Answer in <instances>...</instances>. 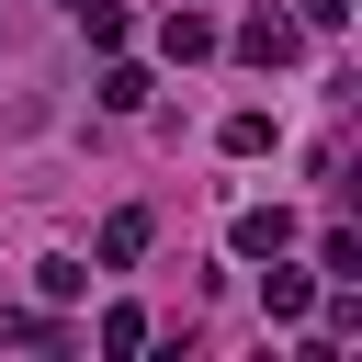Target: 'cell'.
I'll return each instance as SVG.
<instances>
[{
  "mask_svg": "<svg viewBox=\"0 0 362 362\" xmlns=\"http://www.w3.org/2000/svg\"><path fill=\"white\" fill-rule=\"evenodd\" d=\"M215 45H226V34H215L204 11H170V23H158V57H170V68H192V57H215Z\"/></svg>",
  "mask_w": 362,
  "mask_h": 362,
  "instance_id": "3",
  "label": "cell"
},
{
  "mask_svg": "<svg viewBox=\"0 0 362 362\" xmlns=\"http://www.w3.org/2000/svg\"><path fill=\"white\" fill-rule=\"evenodd\" d=\"M260 147H272V113H260V102H249V113H226V158H260Z\"/></svg>",
  "mask_w": 362,
  "mask_h": 362,
  "instance_id": "8",
  "label": "cell"
},
{
  "mask_svg": "<svg viewBox=\"0 0 362 362\" xmlns=\"http://www.w3.org/2000/svg\"><path fill=\"white\" fill-rule=\"evenodd\" d=\"M260 305H272V317L294 328V317L317 305V283H305V272H283V249H272V272H260Z\"/></svg>",
  "mask_w": 362,
  "mask_h": 362,
  "instance_id": "4",
  "label": "cell"
},
{
  "mask_svg": "<svg viewBox=\"0 0 362 362\" xmlns=\"http://www.w3.org/2000/svg\"><path fill=\"white\" fill-rule=\"evenodd\" d=\"M294 23H305V34H339V23H351V0H294Z\"/></svg>",
  "mask_w": 362,
  "mask_h": 362,
  "instance_id": "10",
  "label": "cell"
},
{
  "mask_svg": "<svg viewBox=\"0 0 362 362\" xmlns=\"http://www.w3.org/2000/svg\"><path fill=\"white\" fill-rule=\"evenodd\" d=\"M317 272H339V283H362V238H351V226H328V238H317Z\"/></svg>",
  "mask_w": 362,
  "mask_h": 362,
  "instance_id": "9",
  "label": "cell"
},
{
  "mask_svg": "<svg viewBox=\"0 0 362 362\" xmlns=\"http://www.w3.org/2000/svg\"><path fill=\"white\" fill-rule=\"evenodd\" d=\"M102 113H147V68L113 57V68H102Z\"/></svg>",
  "mask_w": 362,
  "mask_h": 362,
  "instance_id": "6",
  "label": "cell"
},
{
  "mask_svg": "<svg viewBox=\"0 0 362 362\" xmlns=\"http://www.w3.org/2000/svg\"><path fill=\"white\" fill-rule=\"evenodd\" d=\"M136 260H147V215H136V204H124V215H113V226H102V272H136Z\"/></svg>",
  "mask_w": 362,
  "mask_h": 362,
  "instance_id": "5",
  "label": "cell"
},
{
  "mask_svg": "<svg viewBox=\"0 0 362 362\" xmlns=\"http://www.w3.org/2000/svg\"><path fill=\"white\" fill-rule=\"evenodd\" d=\"M226 238H238V260H272V249H294V215H283V204H249Z\"/></svg>",
  "mask_w": 362,
  "mask_h": 362,
  "instance_id": "2",
  "label": "cell"
},
{
  "mask_svg": "<svg viewBox=\"0 0 362 362\" xmlns=\"http://www.w3.org/2000/svg\"><path fill=\"white\" fill-rule=\"evenodd\" d=\"M57 11H79V0H57Z\"/></svg>",
  "mask_w": 362,
  "mask_h": 362,
  "instance_id": "11",
  "label": "cell"
},
{
  "mask_svg": "<svg viewBox=\"0 0 362 362\" xmlns=\"http://www.w3.org/2000/svg\"><path fill=\"white\" fill-rule=\"evenodd\" d=\"M294 45H305L294 11H249V23H238V57H249V68H294Z\"/></svg>",
  "mask_w": 362,
  "mask_h": 362,
  "instance_id": "1",
  "label": "cell"
},
{
  "mask_svg": "<svg viewBox=\"0 0 362 362\" xmlns=\"http://www.w3.org/2000/svg\"><path fill=\"white\" fill-rule=\"evenodd\" d=\"M79 23H90V45H102V57H113V45L136 34V23H124V0H79Z\"/></svg>",
  "mask_w": 362,
  "mask_h": 362,
  "instance_id": "7",
  "label": "cell"
}]
</instances>
